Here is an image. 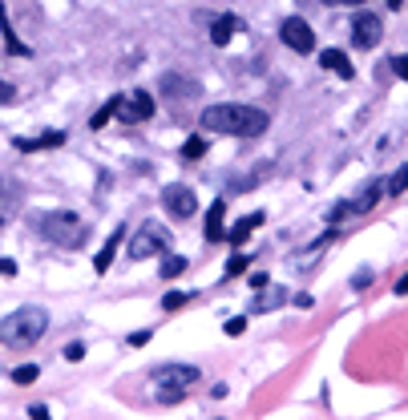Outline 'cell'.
Listing matches in <instances>:
<instances>
[{
	"label": "cell",
	"mask_w": 408,
	"mask_h": 420,
	"mask_svg": "<svg viewBox=\"0 0 408 420\" xmlns=\"http://www.w3.org/2000/svg\"><path fill=\"white\" fill-rule=\"evenodd\" d=\"M113 113H117V98H110V101H105V105H101V110L93 113V122H89V125H93V130H101V125H105V122L113 117Z\"/></svg>",
	"instance_id": "obj_20"
},
{
	"label": "cell",
	"mask_w": 408,
	"mask_h": 420,
	"mask_svg": "<svg viewBox=\"0 0 408 420\" xmlns=\"http://www.w3.org/2000/svg\"><path fill=\"white\" fill-rule=\"evenodd\" d=\"M400 4H404V0H388V9H400Z\"/></svg>",
	"instance_id": "obj_37"
},
{
	"label": "cell",
	"mask_w": 408,
	"mask_h": 420,
	"mask_svg": "<svg viewBox=\"0 0 408 420\" xmlns=\"http://www.w3.org/2000/svg\"><path fill=\"white\" fill-rule=\"evenodd\" d=\"M37 376H41L37 364H21V368H13V380L16 384H37Z\"/></svg>",
	"instance_id": "obj_21"
},
{
	"label": "cell",
	"mask_w": 408,
	"mask_h": 420,
	"mask_svg": "<svg viewBox=\"0 0 408 420\" xmlns=\"http://www.w3.org/2000/svg\"><path fill=\"white\" fill-rule=\"evenodd\" d=\"M182 271H186V259H182V255H166V259H162V279H178Z\"/></svg>",
	"instance_id": "obj_19"
},
{
	"label": "cell",
	"mask_w": 408,
	"mask_h": 420,
	"mask_svg": "<svg viewBox=\"0 0 408 420\" xmlns=\"http://www.w3.org/2000/svg\"><path fill=\"white\" fill-rule=\"evenodd\" d=\"M384 190H388V194H400V190H408V166H400V170L392 174V182H384Z\"/></svg>",
	"instance_id": "obj_23"
},
{
	"label": "cell",
	"mask_w": 408,
	"mask_h": 420,
	"mask_svg": "<svg viewBox=\"0 0 408 420\" xmlns=\"http://www.w3.org/2000/svg\"><path fill=\"white\" fill-rule=\"evenodd\" d=\"M122 238H125L122 226H117V231H113L110 238H105V247H101V251H98V259H93V271H98V275L110 271V263H113V255H117V243H122Z\"/></svg>",
	"instance_id": "obj_17"
},
{
	"label": "cell",
	"mask_w": 408,
	"mask_h": 420,
	"mask_svg": "<svg viewBox=\"0 0 408 420\" xmlns=\"http://www.w3.org/2000/svg\"><path fill=\"white\" fill-rule=\"evenodd\" d=\"M251 267V255H231L226 259V275H243Z\"/></svg>",
	"instance_id": "obj_25"
},
{
	"label": "cell",
	"mask_w": 408,
	"mask_h": 420,
	"mask_svg": "<svg viewBox=\"0 0 408 420\" xmlns=\"http://www.w3.org/2000/svg\"><path fill=\"white\" fill-rule=\"evenodd\" d=\"M392 69H396V77H400V81H408V53H404V57H396Z\"/></svg>",
	"instance_id": "obj_28"
},
{
	"label": "cell",
	"mask_w": 408,
	"mask_h": 420,
	"mask_svg": "<svg viewBox=\"0 0 408 420\" xmlns=\"http://www.w3.org/2000/svg\"><path fill=\"white\" fill-rule=\"evenodd\" d=\"M45 327H49L45 308H21L0 323V340H4V344H16V347H28L45 335Z\"/></svg>",
	"instance_id": "obj_2"
},
{
	"label": "cell",
	"mask_w": 408,
	"mask_h": 420,
	"mask_svg": "<svg viewBox=\"0 0 408 420\" xmlns=\"http://www.w3.org/2000/svg\"><path fill=\"white\" fill-rule=\"evenodd\" d=\"M372 283V271H360L356 279H352V287H368Z\"/></svg>",
	"instance_id": "obj_32"
},
{
	"label": "cell",
	"mask_w": 408,
	"mask_h": 420,
	"mask_svg": "<svg viewBox=\"0 0 408 420\" xmlns=\"http://www.w3.org/2000/svg\"><path fill=\"white\" fill-rule=\"evenodd\" d=\"M154 380H158V400L162 404H178L186 396L190 384H198V368L190 364H166V368L154 372Z\"/></svg>",
	"instance_id": "obj_4"
},
{
	"label": "cell",
	"mask_w": 408,
	"mask_h": 420,
	"mask_svg": "<svg viewBox=\"0 0 408 420\" xmlns=\"http://www.w3.org/2000/svg\"><path fill=\"white\" fill-rule=\"evenodd\" d=\"M380 194H384V182H368L364 190H360L356 198H347V202H340V206L328 214L332 223H340V219H352V214H368L376 202H380Z\"/></svg>",
	"instance_id": "obj_6"
},
{
	"label": "cell",
	"mask_w": 408,
	"mask_h": 420,
	"mask_svg": "<svg viewBox=\"0 0 408 420\" xmlns=\"http://www.w3.org/2000/svg\"><path fill=\"white\" fill-rule=\"evenodd\" d=\"M384 37V21L376 13H356L352 16V45L356 49H376Z\"/></svg>",
	"instance_id": "obj_8"
},
{
	"label": "cell",
	"mask_w": 408,
	"mask_h": 420,
	"mask_svg": "<svg viewBox=\"0 0 408 420\" xmlns=\"http://www.w3.org/2000/svg\"><path fill=\"white\" fill-rule=\"evenodd\" d=\"M279 37H283L287 49H295V53L315 49V33H311V25L303 21V16H287L283 25H279Z\"/></svg>",
	"instance_id": "obj_9"
},
{
	"label": "cell",
	"mask_w": 408,
	"mask_h": 420,
	"mask_svg": "<svg viewBox=\"0 0 408 420\" xmlns=\"http://www.w3.org/2000/svg\"><path fill=\"white\" fill-rule=\"evenodd\" d=\"M0 101H13V85H4V81H0Z\"/></svg>",
	"instance_id": "obj_35"
},
{
	"label": "cell",
	"mask_w": 408,
	"mask_h": 420,
	"mask_svg": "<svg viewBox=\"0 0 408 420\" xmlns=\"http://www.w3.org/2000/svg\"><path fill=\"white\" fill-rule=\"evenodd\" d=\"M85 356V344H69L65 347V359H81Z\"/></svg>",
	"instance_id": "obj_30"
},
{
	"label": "cell",
	"mask_w": 408,
	"mask_h": 420,
	"mask_svg": "<svg viewBox=\"0 0 408 420\" xmlns=\"http://www.w3.org/2000/svg\"><path fill=\"white\" fill-rule=\"evenodd\" d=\"M162 206L170 210V219H190L198 210V198H194V190L190 186H182V182H170L166 190H162Z\"/></svg>",
	"instance_id": "obj_7"
},
{
	"label": "cell",
	"mask_w": 408,
	"mask_h": 420,
	"mask_svg": "<svg viewBox=\"0 0 408 420\" xmlns=\"http://www.w3.org/2000/svg\"><path fill=\"white\" fill-rule=\"evenodd\" d=\"M243 332H247V320H243V315L226 320V335H243Z\"/></svg>",
	"instance_id": "obj_27"
},
{
	"label": "cell",
	"mask_w": 408,
	"mask_h": 420,
	"mask_svg": "<svg viewBox=\"0 0 408 420\" xmlns=\"http://www.w3.org/2000/svg\"><path fill=\"white\" fill-rule=\"evenodd\" d=\"M0 33H4V45H9V53H13V57H28V53H33L25 41L13 33V21H9V9H4V4H0Z\"/></svg>",
	"instance_id": "obj_15"
},
{
	"label": "cell",
	"mask_w": 408,
	"mask_h": 420,
	"mask_svg": "<svg viewBox=\"0 0 408 420\" xmlns=\"http://www.w3.org/2000/svg\"><path fill=\"white\" fill-rule=\"evenodd\" d=\"M0 275H16V263L13 259H0Z\"/></svg>",
	"instance_id": "obj_33"
},
{
	"label": "cell",
	"mask_w": 408,
	"mask_h": 420,
	"mask_svg": "<svg viewBox=\"0 0 408 420\" xmlns=\"http://www.w3.org/2000/svg\"><path fill=\"white\" fill-rule=\"evenodd\" d=\"M235 28H239V16L235 13H223V16H214V25H211V41L223 49L226 41L235 37Z\"/></svg>",
	"instance_id": "obj_16"
},
{
	"label": "cell",
	"mask_w": 408,
	"mask_h": 420,
	"mask_svg": "<svg viewBox=\"0 0 408 420\" xmlns=\"http://www.w3.org/2000/svg\"><path fill=\"white\" fill-rule=\"evenodd\" d=\"M150 113H154V98H150L146 89H134V93L117 98V117L122 122H146Z\"/></svg>",
	"instance_id": "obj_10"
},
{
	"label": "cell",
	"mask_w": 408,
	"mask_h": 420,
	"mask_svg": "<svg viewBox=\"0 0 408 420\" xmlns=\"http://www.w3.org/2000/svg\"><path fill=\"white\" fill-rule=\"evenodd\" d=\"M202 130L206 134H231V137H259L267 134V125L271 117L255 105H239V101H223V105H211V110H202Z\"/></svg>",
	"instance_id": "obj_1"
},
{
	"label": "cell",
	"mask_w": 408,
	"mask_h": 420,
	"mask_svg": "<svg viewBox=\"0 0 408 420\" xmlns=\"http://www.w3.org/2000/svg\"><path fill=\"white\" fill-rule=\"evenodd\" d=\"M41 235L49 243H57V247H81L89 226H85V219H77L73 210H53V214L41 219Z\"/></svg>",
	"instance_id": "obj_3"
},
{
	"label": "cell",
	"mask_w": 408,
	"mask_h": 420,
	"mask_svg": "<svg viewBox=\"0 0 408 420\" xmlns=\"http://www.w3.org/2000/svg\"><path fill=\"white\" fill-rule=\"evenodd\" d=\"M130 344H134V347H146L150 344V332H134V335H130Z\"/></svg>",
	"instance_id": "obj_31"
},
{
	"label": "cell",
	"mask_w": 408,
	"mask_h": 420,
	"mask_svg": "<svg viewBox=\"0 0 408 420\" xmlns=\"http://www.w3.org/2000/svg\"><path fill=\"white\" fill-rule=\"evenodd\" d=\"M320 65H323V69H332L335 77H344V81H352V77H356L352 61H347V57H344L340 49H323V53H320Z\"/></svg>",
	"instance_id": "obj_13"
},
{
	"label": "cell",
	"mask_w": 408,
	"mask_h": 420,
	"mask_svg": "<svg viewBox=\"0 0 408 420\" xmlns=\"http://www.w3.org/2000/svg\"><path fill=\"white\" fill-rule=\"evenodd\" d=\"M166 247H170V231L158 226V223H146L134 235V243H130V259L142 263V259H150V255H162Z\"/></svg>",
	"instance_id": "obj_5"
},
{
	"label": "cell",
	"mask_w": 408,
	"mask_h": 420,
	"mask_svg": "<svg viewBox=\"0 0 408 420\" xmlns=\"http://www.w3.org/2000/svg\"><path fill=\"white\" fill-rule=\"evenodd\" d=\"M202 154H206V142H202V137H186V146H182V158H190V162H194V158H202Z\"/></svg>",
	"instance_id": "obj_22"
},
{
	"label": "cell",
	"mask_w": 408,
	"mask_h": 420,
	"mask_svg": "<svg viewBox=\"0 0 408 420\" xmlns=\"http://www.w3.org/2000/svg\"><path fill=\"white\" fill-rule=\"evenodd\" d=\"M53 146H65V130H53V134H41V137H16V149H21V154L53 149Z\"/></svg>",
	"instance_id": "obj_12"
},
{
	"label": "cell",
	"mask_w": 408,
	"mask_h": 420,
	"mask_svg": "<svg viewBox=\"0 0 408 420\" xmlns=\"http://www.w3.org/2000/svg\"><path fill=\"white\" fill-rule=\"evenodd\" d=\"M186 303H190V295H186V291H170V295L162 299V308H166V311H178V308H186Z\"/></svg>",
	"instance_id": "obj_26"
},
{
	"label": "cell",
	"mask_w": 408,
	"mask_h": 420,
	"mask_svg": "<svg viewBox=\"0 0 408 420\" xmlns=\"http://www.w3.org/2000/svg\"><path fill=\"white\" fill-rule=\"evenodd\" d=\"M396 295H408V275H400V279H396Z\"/></svg>",
	"instance_id": "obj_34"
},
{
	"label": "cell",
	"mask_w": 408,
	"mask_h": 420,
	"mask_svg": "<svg viewBox=\"0 0 408 420\" xmlns=\"http://www.w3.org/2000/svg\"><path fill=\"white\" fill-rule=\"evenodd\" d=\"M287 299V291H271V295H259V303H255V311H271V308H279Z\"/></svg>",
	"instance_id": "obj_24"
},
{
	"label": "cell",
	"mask_w": 408,
	"mask_h": 420,
	"mask_svg": "<svg viewBox=\"0 0 408 420\" xmlns=\"http://www.w3.org/2000/svg\"><path fill=\"white\" fill-rule=\"evenodd\" d=\"M28 420H53V416H49V408L45 404H33L28 408Z\"/></svg>",
	"instance_id": "obj_29"
},
{
	"label": "cell",
	"mask_w": 408,
	"mask_h": 420,
	"mask_svg": "<svg viewBox=\"0 0 408 420\" xmlns=\"http://www.w3.org/2000/svg\"><path fill=\"white\" fill-rule=\"evenodd\" d=\"M223 223H226V202L219 198V202L206 210V243H223V238H226V226Z\"/></svg>",
	"instance_id": "obj_11"
},
{
	"label": "cell",
	"mask_w": 408,
	"mask_h": 420,
	"mask_svg": "<svg viewBox=\"0 0 408 420\" xmlns=\"http://www.w3.org/2000/svg\"><path fill=\"white\" fill-rule=\"evenodd\" d=\"M162 93H170V98H194L198 85L190 77H178V73H166L162 77Z\"/></svg>",
	"instance_id": "obj_18"
},
{
	"label": "cell",
	"mask_w": 408,
	"mask_h": 420,
	"mask_svg": "<svg viewBox=\"0 0 408 420\" xmlns=\"http://www.w3.org/2000/svg\"><path fill=\"white\" fill-rule=\"evenodd\" d=\"M323 4H364V0H323Z\"/></svg>",
	"instance_id": "obj_36"
},
{
	"label": "cell",
	"mask_w": 408,
	"mask_h": 420,
	"mask_svg": "<svg viewBox=\"0 0 408 420\" xmlns=\"http://www.w3.org/2000/svg\"><path fill=\"white\" fill-rule=\"evenodd\" d=\"M255 226H263V214H259V210H255V214H247V219H239V223L226 231V243H231V247H243Z\"/></svg>",
	"instance_id": "obj_14"
}]
</instances>
